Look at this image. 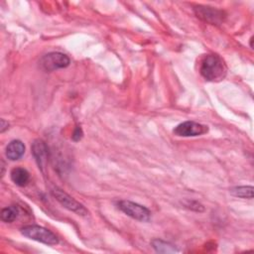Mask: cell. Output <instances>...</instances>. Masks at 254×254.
I'll return each instance as SVG.
<instances>
[{
	"mask_svg": "<svg viewBox=\"0 0 254 254\" xmlns=\"http://www.w3.org/2000/svg\"><path fill=\"white\" fill-rule=\"evenodd\" d=\"M151 243L155 251L159 253H176L179 251L174 244L161 239H154Z\"/></svg>",
	"mask_w": 254,
	"mask_h": 254,
	"instance_id": "obj_11",
	"label": "cell"
},
{
	"mask_svg": "<svg viewBox=\"0 0 254 254\" xmlns=\"http://www.w3.org/2000/svg\"><path fill=\"white\" fill-rule=\"evenodd\" d=\"M31 150L39 168L41 170H44L49 158V149L47 144L43 140L37 139L33 142Z\"/></svg>",
	"mask_w": 254,
	"mask_h": 254,
	"instance_id": "obj_8",
	"label": "cell"
},
{
	"mask_svg": "<svg viewBox=\"0 0 254 254\" xmlns=\"http://www.w3.org/2000/svg\"><path fill=\"white\" fill-rule=\"evenodd\" d=\"M25 153V145L20 140L11 141L6 148V156L11 161L19 160Z\"/></svg>",
	"mask_w": 254,
	"mask_h": 254,
	"instance_id": "obj_9",
	"label": "cell"
},
{
	"mask_svg": "<svg viewBox=\"0 0 254 254\" xmlns=\"http://www.w3.org/2000/svg\"><path fill=\"white\" fill-rule=\"evenodd\" d=\"M11 180L15 185L25 187L30 180V174L26 169L16 167L11 171Z\"/></svg>",
	"mask_w": 254,
	"mask_h": 254,
	"instance_id": "obj_10",
	"label": "cell"
},
{
	"mask_svg": "<svg viewBox=\"0 0 254 254\" xmlns=\"http://www.w3.org/2000/svg\"><path fill=\"white\" fill-rule=\"evenodd\" d=\"M9 128V124H8V122H6L4 119H2L1 120V128H0V132L1 133H3L6 129H8Z\"/></svg>",
	"mask_w": 254,
	"mask_h": 254,
	"instance_id": "obj_15",
	"label": "cell"
},
{
	"mask_svg": "<svg viewBox=\"0 0 254 254\" xmlns=\"http://www.w3.org/2000/svg\"><path fill=\"white\" fill-rule=\"evenodd\" d=\"M230 193L236 197L253 198V187L251 186L234 187L230 189Z\"/></svg>",
	"mask_w": 254,
	"mask_h": 254,
	"instance_id": "obj_12",
	"label": "cell"
},
{
	"mask_svg": "<svg viewBox=\"0 0 254 254\" xmlns=\"http://www.w3.org/2000/svg\"><path fill=\"white\" fill-rule=\"evenodd\" d=\"M117 206L125 214L136 220L147 222L151 218L150 210L144 205H141L137 202L130 200H119L117 202Z\"/></svg>",
	"mask_w": 254,
	"mask_h": 254,
	"instance_id": "obj_3",
	"label": "cell"
},
{
	"mask_svg": "<svg viewBox=\"0 0 254 254\" xmlns=\"http://www.w3.org/2000/svg\"><path fill=\"white\" fill-rule=\"evenodd\" d=\"M51 191L53 196L66 209L73 211L79 215H86L88 213L86 208L81 203H79L77 200H75L73 197H71L69 194H67L61 189L54 188Z\"/></svg>",
	"mask_w": 254,
	"mask_h": 254,
	"instance_id": "obj_6",
	"label": "cell"
},
{
	"mask_svg": "<svg viewBox=\"0 0 254 254\" xmlns=\"http://www.w3.org/2000/svg\"><path fill=\"white\" fill-rule=\"evenodd\" d=\"M208 131L206 125L194 122V121H185L179 124L175 129L174 133L181 137H194L205 134Z\"/></svg>",
	"mask_w": 254,
	"mask_h": 254,
	"instance_id": "obj_7",
	"label": "cell"
},
{
	"mask_svg": "<svg viewBox=\"0 0 254 254\" xmlns=\"http://www.w3.org/2000/svg\"><path fill=\"white\" fill-rule=\"evenodd\" d=\"M21 233L30 239L42 242L47 245H56L59 243V238L51 230L39 225H27L21 228Z\"/></svg>",
	"mask_w": 254,
	"mask_h": 254,
	"instance_id": "obj_2",
	"label": "cell"
},
{
	"mask_svg": "<svg viewBox=\"0 0 254 254\" xmlns=\"http://www.w3.org/2000/svg\"><path fill=\"white\" fill-rule=\"evenodd\" d=\"M40 66L45 71H54L59 68H64L69 64V59L66 55L59 52H52L45 55L39 62Z\"/></svg>",
	"mask_w": 254,
	"mask_h": 254,
	"instance_id": "obj_4",
	"label": "cell"
},
{
	"mask_svg": "<svg viewBox=\"0 0 254 254\" xmlns=\"http://www.w3.org/2000/svg\"><path fill=\"white\" fill-rule=\"evenodd\" d=\"M199 72L206 80H221L226 74V66L219 56L206 55L200 63Z\"/></svg>",
	"mask_w": 254,
	"mask_h": 254,
	"instance_id": "obj_1",
	"label": "cell"
},
{
	"mask_svg": "<svg viewBox=\"0 0 254 254\" xmlns=\"http://www.w3.org/2000/svg\"><path fill=\"white\" fill-rule=\"evenodd\" d=\"M19 215V208L16 205H10L5 207L1 211V219L4 222H12Z\"/></svg>",
	"mask_w": 254,
	"mask_h": 254,
	"instance_id": "obj_13",
	"label": "cell"
},
{
	"mask_svg": "<svg viewBox=\"0 0 254 254\" xmlns=\"http://www.w3.org/2000/svg\"><path fill=\"white\" fill-rule=\"evenodd\" d=\"M81 137H82V130H81L80 127L76 126L74 131H73V134H72L71 138H72L73 141H78V140L81 139Z\"/></svg>",
	"mask_w": 254,
	"mask_h": 254,
	"instance_id": "obj_14",
	"label": "cell"
},
{
	"mask_svg": "<svg viewBox=\"0 0 254 254\" xmlns=\"http://www.w3.org/2000/svg\"><path fill=\"white\" fill-rule=\"evenodd\" d=\"M194 14L200 20L212 24V25H220L224 22L226 14L224 11L203 5H197L193 7Z\"/></svg>",
	"mask_w": 254,
	"mask_h": 254,
	"instance_id": "obj_5",
	"label": "cell"
}]
</instances>
